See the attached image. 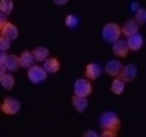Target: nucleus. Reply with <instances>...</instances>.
Returning <instances> with one entry per match:
<instances>
[{"label": "nucleus", "mask_w": 146, "mask_h": 137, "mask_svg": "<svg viewBox=\"0 0 146 137\" xmlns=\"http://www.w3.org/2000/svg\"><path fill=\"white\" fill-rule=\"evenodd\" d=\"M102 75V68L96 63H90L85 69V75L87 79L94 81L98 79Z\"/></svg>", "instance_id": "obj_9"}, {"label": "nucleus", "mask_w": 146, "mask_h": 137, "mask_svg": "<svg viewBox=\"0 0 146 137\" xmlns=\"http://www.w3.org/2000/svg\"><path fill=\"white\" fill-rule=\"evenodd\" d=\"M19 61H20V67L22 68H30L31 66H33L35 63V58L33 56L32 52L29 51H24L21 53L19 57Z\"/></svg>", "instance_id": "obj_16"}, {"label": "nucleus", "mask_w": 146, "mask_h": 137, "mask_svg": "<svg viewBox=\"0 0 146 137\" xmlns=\"http://www.w3.org/2000/svg\"><path fill=\"white\" fill-rule=\"evenodd\" d=\"M53 1H54V3L57 4V5L63 6V5H65V4L68 3V2H69V0H53Z\"/></svg>", "instance_id": "obj_28"}, {"label": "nucleus", "mask_w": 146, "mask_h": 137, "mask_svg": "<svg viewBox=\"0 0 146 137\" xmlns=\"http://www.w3.org/2000/svg\"><path fill=\"white\" fill-rule=\"evenodd\" d=\"M83 136H87V137H98V134L96 133V131H94V130L92 129H90V130H87V131L84 132Z\"/></svg>", "instance_id": "obj_26"}, {"label": "nucleus", "mask_w": 146, "mask_h": 137, "mask_svg": "<svg viewBox=\"0 0 146 137\" xmlns=\"http://www.w3.org/2000/svg\"><path fill=\"white\" fill-rule=\"evenodd\" d=\"M4 66L6 69L10 71H17L20 68V61L19 57L16 55H7L4 62Z\"/></svg>", "instance_id": "obj_13"}, {"label": "nucleus", "mask_w": 146, "mask_h": 137, "mask_svg": "<svg viewBox=\"0 0 146 137\" xmlns=\"http://www.w3.org/2000/svg\"><path fill=\"white\" fill-rule=\"evenodd\" d=\"M98 123L102 129H113L118 131L121 127V122L119 116L114 111H106L104 112L100 116Z\"/></svg>", "instance_id": "obj_1"}, {"label": "nucleus", "mask_w": 146, "mask_h": 137, "mask_svg": "<svg viewBox=\"0 0 146 137\" xmlns=\"http://www.w3.org/2000/svg\"><path fill=\"white\" fill-rule=\"evenodd\" d=\"M92 91V85L87 79H78L74 85V93L79 97H88Z\"/></svg>", "instance_id": "obj_5"}, {"label": "nucleus", "mask_w": 146, "mask_h": 137, "mask_svg": "<svg viewBox=\"0 0 146 137\" xmlns=\"http://www.w3.org/2000/svg\"><path fill=\"white\" fill-rule=\"evenodd\" d=\"M32 54L37 62H44L50 55V51L45 47H37L32 51Z\"/></svg>", "instance_id": "obj_18"}, {"label": "nucleus", "mask_w": 146, "mask_h": 137, "mask_svg": "<svg viewBox=\"0 0 146 137\" xmlns=\"http://www.w3.org/2000/svg\"><path fill=\"white\" fill-rule=\"evenodd\" d=\"M123 65L117 60H110L106 63L104 67V71L110 77H117L119 71H121Z\"/></svg>", "instance_id": "obj_12"}, {"label": "nucleus", "mask_w": 146, "mask_h": 137, "mask_svg": "<svg viewBox=\"0 0 146 137\" xmlns=\"http://www.w3.org/2000/svg\"><path fill=\"white\" fill-rule=\"evenodd\" d=\"M0 85L6 91H11L15 85V79L12 73H4L3 75H0Z\"/></svg>", "instance_id": "obj_17"}, {"label": "nucleus", "mask_w": 146, "mask_h": 137, "mask_svg": "<svg viewBox=\"0 0 146 137\" xmlns=\"http://www.w3.org/2000/svg\"><path fill=\"white\" fill-rule=\"evenodd\" d=\"M79 24V18L74 14H70L65 18V25L70 29L76 28Z\"/></svg>", "instance_id": "obj_21"}, {"label": "nucleus", "mask_w": 146, "mask_h": 137, "mask_svg": "<svg viewBox=\"0 0 146 137\" xmlns=\"http://www.w3.org/2000/svg\"><path fill=\"white\" fill-rule=\"evenodd\" d=\"M137 73H138L137 67L133 64H128L126 66L122 67V69L119 71L116 77L123 81L124 83H130V81H133L136 79Z\"/></svg>", "instance_id": "obj_6"}, {"label": "nucleus", "mask_w": 146, "mask_h": 137, "mask_svg": "<svg viewBox=\"0 0 146 137\" xmlns=\"http://www.w3.org/2000/svg\"><path fill=\"white\" fill-rule=\"evenodd\" d=\"M14 7V3L12 0H0V11L6 15L11 14Z\"/></svg>", "instance_id": "obj_20"}, {"label": "nucleus", "mask_w": 146, "mask_h": 137, "mask_svg": "<svg viewBox=\"0 0 146 137\" xmlns=\"http://www.w3.org/2000/svg\"><path fill=\"white\" fill-rule=\"evenodd\" d=\"M21 109V103L14 97H5L0 104V110L6 115H15Z\"/></svg>", "instance_id": "obj_3"}, {"label": "nucleus", "mask_w": 146, "mask_h": 137, "mask_svg": "<svg viewBox=\"0 0 146 137\" xmlns=\"http://www.w3.org/2000/svg\"><path fill=\"white\" fill-rule=\"evenodd\" d=\"M138 30H139V25L137 24V22L134 19L131 18V19L126 20L125 23L123 24L122 28H121V34L128 37L130 35L138 33Z\"/></svg>", "instance_id": "obj_11"}, {"label": "nucleus", "mask_w": 146, "mask_h": 137, "mask_svg": "<svg viewBox=\"0 0 146 137\" xmlns=\"http://www.w3.org/2000/svg\"><path fill=\"white\" fill-rule=\"evenodd\" d=\"M127 46H128V49L130 51H133V52H136V51L140 50L143 46V37L142 35L135 33L133 35H130L128 36V39L126 41Z\"/></svg>", "instance_id": "obj_8"}, {"label": "nucleus", "mask_w": 146, "mask_h": 137, "mask_svg": "<svg viewBox=\"0 0 146 137\" xmlns=\"http://www.w3.org/2000/svg\"><path fill=\"white\" fill-rule=\"evenodd\" d=\"M1 32V35L4 36L5 38H7L9 41H14L18 38V29L15 25H13L10 22H7V23L4 25V27L0 30Z\"/></svg>", "instance_id": "obj_10"}, {"label": "nucleus", "mask_w": 146, "mask_h": 137, "mask_svg": "<svg viewBox=\"0 0 146 137\" xmlns=\"http://www.w3.org/2000/svg\"><path fill=\"white\" fill-rule=\"evenodd\" d=\"M72 104L75 107V109L77 110L79 113L84 112L87 107L88 106V101L87 97H79V95H74L73 99H72Z\"/></svg>", "instance_id": "obj_14"}, {"label": "nucleus", "mask_w": 146, "mask_h": 137, "mask_svg": "<svg viewBox=\"0 0 146 137\" xmlns=\"http://www.w3.org/2000/svg\"><path fill=\"white\" fill-rule=\"evenodd\" d=\"M6 56H7V54H6L5 52H3V51H0V64H4V62H5V59H6Z\"/></svg>", "instance_id": "obj_27"}, {"label": "nucleus", "mask_w": 146, "mask_h": 137, "mask_svg": "<svg viewBox=\"0 0 146 137\" xmlns=\"http://www.w3.org/2000/svg\"><path fill=\"white\" fill-rule=\"evenodd\" d=\"M135 21L137 22L139 26L144 25L146 21V10L145 8H138L136 10V15H135Z\"/></svg>", "instance_id": "obj_22"}, {"label": "nucleus", "mask_w": 146, "mask_h": 137, "mask_svg": "<svg viewBox=\"0 0 146 137\" xmlns=\"http://www.w3.org/2000/svg\"><path fill=\"white\" fill-rule=\"evenodd\" d=\"M11 47V41H9L7 38H5L4 36H0V51L6 52L7 50H9Z\"/></svg>", "instance_id": "obj_23"}, {"label": "nucleus", "mask_w": 146, "mask_h": 137, "mask_svg": "<svg viewBox=\"0 0 146 137\" xmlns=\"http://www.w3.org/2000/svg\"><path fill=\"white\" fill-rule=\"evenodd\" d=\"M27 75L31 83L36 85V83H43L48 77V73L43 69V67L33 65L30 68H28Z\"/></svg>", "instance_id": "obj_4"}, {"label": "nucleus", "mask_w": 146, "mask_h": 137, "mask_svg": "<svg viewBox=\"0 0 146 137\" xmlns=\"http://www.w3.org/2000/svg\"><path fill=\"white\" fill-rule=\"evenodd\" d=\"M6 71H7V69H6L4 64H0V75H3L4 73H6Z\"/></svg>", "instance_id": "obj_29"}, {"label": "nucleus", "mask_w": 146, "mask_h": 137, "mask_svg": "<svg viewBox=\"0 0 146 137\" xmlns=\"http://www.w3.org/2000/svg\"><path fill=\"white\" fill-rule=\"evenodd\" d=\"M121 28L114 22L106 23L102 28V38L106 42L113 43L120 38Z\"/></svg>", "instance_id": "obj_2"}, {"label": "nucleus", "mask_w": 146, "mask_h": 137, "mask_svg": "<svg viewBox=\"0 0 146 137\" xmlns=\"http://www.w3.org/2000/svg\"><path fill=\"white\" fill-rule=\"evenodd\" d=\"M44 66H43V69L47 71V73H55L59 71L60 68H61V65H60V61L57 58H47L46 60L44 61Z\"/></svg>", "instance_id": "obj_15"}, {"label": "nucleus", "mask_w": 146, "mask_h": 137, "mask_svg": "<svg viewBox=\"0 0 146 137\" xmlns=\"http://www.w3.org/2000/svg\"><path fill=\"white\" fill-rule=\"evenodd\" d=\"M129 49L126 41L118 39L112 43V53L119 58H126L128 55Z\"/></svg>", "instance_id": "obj_7"}, {"label": "nucleus", "mask_w": 146, "mask_h": 137, "mask_svg": "<svg viewBox=\"0 0 146 137\" xmlns=\"http://www.w3.org/2000/svg\"><path fill=\"white\" fill-rule=\"evenodd\" d=\"M125 89V83L123 81L119 79H113L111 83V87H110V91L116 95H122V93Z\"/></svg>", "instance_id": "obj_19"}, {"label": "nucleus", "mask_w": 146, "mask_h": 137, "mask_svg": "<svg viewBox=\"0 0 146 137\" xmlns=\"http://www.w3.org/2000/svg\"><path fill=\"white\" fill-rule=\"evenodd\" d=\"M7 22H8L7 15H6V14H4L3 12L0 11V30L4 27V25H5Z\"/></svg>", "instance_id": "obj_25"}, {"label": "nucleus", "mask_w": 146, "mask_h": 137, "mask_svg": "<svg viewBox=\"0 0 146 137\" xmlns=\"http://www.w3.org/2000/svg\"><path fill=\"white\" fill-rule=\"evenodd\" d=\"M117 132L118 131L113 130V129H104V131L100 134V136L102 137H116Z\"/></svg>", "instance_id": "obj_24"}]
</instances>
